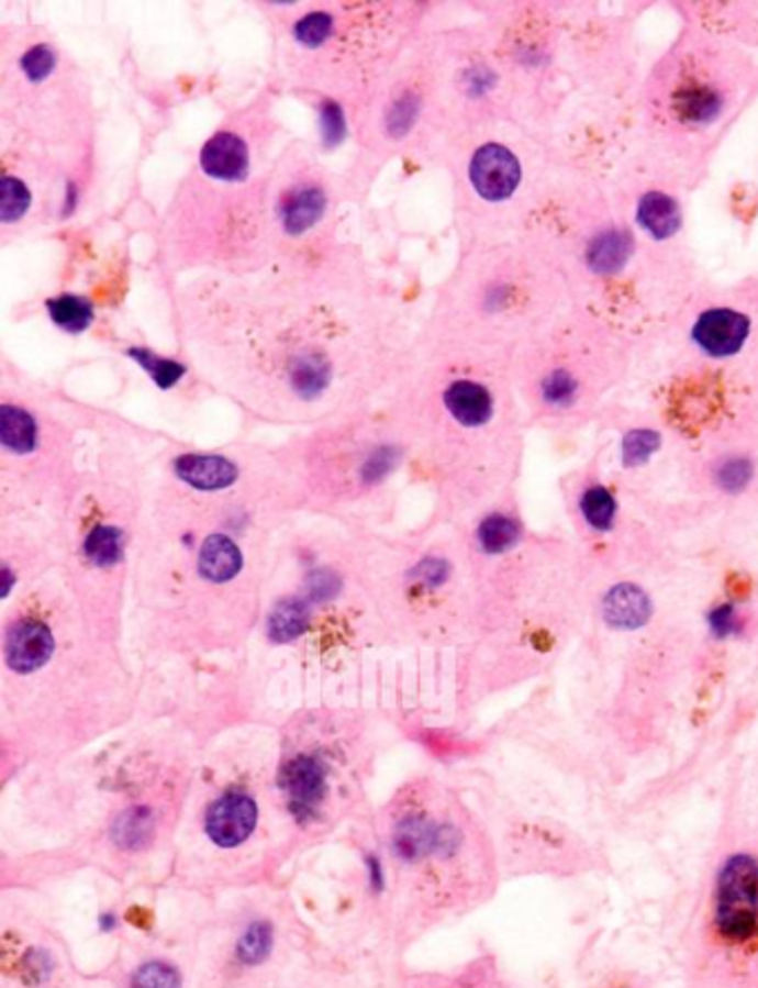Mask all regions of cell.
<instances>
[{
  "instance_id": "6da1fadb",
  "label": "cell",
  "mask_w": 758,
  "mask_h": 988,
  "mask_svg": "<svg viewBox=\"0 0 758 988\" xmlns=\"http://www.w3.org/2000/svg\"><path fill=\"white\" fill-rule=\"evenodd\" d=\"M185 366L245 419L305 430L383 401L416 328L343 227L254 277L203 275L171 303Z\"/></svg>"
},
{
  "instance_id": "7a4b0ae2",
  "label": "cell",
  "mask_w": 758,
  "mask_h": 988,
  "mask_svg": "<svg viewBox=\"0 0 758 988\" xmlns=\"http://www.w3.org/2000/svg\"><path fill=\"white\" fill-rule=\"evenodd\" d=\"M299 517L276 443L158 445L127 610L138 670L245 655L276 542Z\"/></svg>"
},
{
  "instance_id": "3957f363",
  "label": "cell",
  "mask_w": 758,
  "mask_h": 988,
  "mask_svg": "<svg viewBox=\"0 0 758 988\" xmlns=\"http://www.w3.org/2000/svg\"><path fill=\"white\" fill-rule=\"evenodd\" d=\"M143 684L127 646L101 637L54 573L0 610V740L19 766L56 768L130 729Z\"/></svg>"
},
{
  "instance_id": "277c9868",
  "label": "cell",
  "mask_w": 758,
  "mask_h": 988,
  "mask_svg": "<svg viewBox=\"0 0 758 988\" xmlns=\"http://www.w3.org/2000/svg\"><path fill=\"white\" fill-rule=\"evenodd\" d=\"M383 403L410 443L412 486L432 499L427 519L460 523L514 490L527 419L512 354L412 343Z\"/></svg>"
},
{
  "instance_id": "5b68a950",
  "label": "cell",
  "mask_w": 758,
  "mask_h": 988,
  "mask_svg": "<svg viewBox=\"0 0 758 988\" xmlns=\"http://www.w3.org/2000/svg\"><path fill=\"white\" fill-rule=\"evenodd\" d=\"M154 451L143 430L103 412L60 525V577L93 631L123 646Z\"/></svg>"
},
{
  "instance_id": "8992f818",
  "label": "cell",
  "mask_w": 758,
  "mask_h": 988,
  "mask_svg": "<svg viewBox=\"0 0 758 988\" xmlns=\"http://www.w3.org/2000/svg\"><path fill=\"white\" fill-rule=\"evenodd\" d=\"M265 19L280 89L345 114L434 25L425 0H269Z\"/></svg>"
},
{
  "instance_id": "52a82bcc",
  "label": "cell",
  "mask_w": 758,
  "mask_h": 988,
  "mask_svg": "<svg viewBox=\"0 0 758 988\" xmlns=\"http://www.w3.org/2000/svg\"><path fill=\"white\" fill-rule=\"evenodd\" d=\"M519 238L549 263L575 306L616 323L636 345L654 334L660 314L605 174L562 163Z\"/></svg>"
},
{
  "instance_id": "ba28073f",
  "label": "cell",
  "mask_w": 758,
  "mask_h": 988,
  "mask_svg": "<svg viewBox=\"0 0 758 988\" xmlns=\"http://www.w3.org/2000/svg\"><path fill=\"white\" fill-rule=\"evenodd\" d=\"M365 536L308 517L282 530L249 648L305 657L381 651L365 579Z\"/></svg>"
},
{
  "instance_id": "9c48e42d",
  "label": "cell",
  "mask_w": 758,
  "mask_h": 988,
  "mask_svg": "<svg viewBox=\"0 0 758 988\" xmlns=\"http://www.w3.org/2000/svg\"><path fill=\"white\" fill-rule=\"evenodd\" d=\"M276 451L299 514L349 530H390L412 486L410 443L383 401L297 430Z\"/></svg>"
},
{
  "instance_id": "30bf717a",
  "label": "cell",
  "mask_w": 758,
  "mask_h": 988,
  "mask_svg": "<svg viewBox=\"0 0 758 988\" xmlns=\"http://www.w3.org/2000/svg\"><path fill=\"white\" fill-rule=\"evenodd\" d=\"M756 89L758 58L751 49L685 23L643 76L636 138L666 154L696 184Z\"/></svg>"
},
{
  "instance_id": "8fae6325",
  "label": "cell",
  "mask_w": 758,
  "mask_h": 988,
  "mask_svg": "<svg viewBox=\"0 0 758 988\" xmlns=\"http://www.w3.org/2000/svg\"><path fill=\"white\" fill-rule=\"evenodd\" d=\"M365 579L378 640L390 651H458L471 617V564L458 523L425 519L367 532Z\"/></svg>"
},
{
  "instance_id": "7c38bea8",
  "label": "cell",
  "mask_w": 758,
  "mask_h": 988,
  "mask_svg": "<svg viewBox=\"0 0 758 988\" xmlns=\"http://www.w3.org/2000/svg\"><path fill=\"white\" fill-rule=\"evenodd\" d=\"M572 303L560 277L525 241L458 249L416 325V345L512 354Z\"/></svg>"
},
{
  "instance_id": "4fadbf2b",
  "label": "cell",
  "mask_w": 758,
  "mask_h": 988,
  "mask_svg": "<svg viewBox=\"0 0 758 988\" xmlns=\"http://www.w3.org/2000/svg\"><path fill=\"white\" fill-rule=\"evenodd\" d=\"M103 410L27 375L3 358L0 368V521L52 528L80 484Z\"/></svg>"
},
{
  "instance_id": "5bb4252c",
  "label": "cell",
  "mask_w": 758,
  "mask_h": 988,
  "mask_svg": "<svg viewBox=\"0 0 758 988\" xmlns=\"http://www.w3.org/2000/svg\"><path fill=\"white\" fill-rule=\"evenodd\" d=\"M197 866L243 868L297 844L276 790V724L203 748L176 842Z\"/></svg>"
},
{
  "instance_id": "9a60e30c",
  "label": "cell",
  "mask_w": 758,
  "mask_h": 988,
  "mask_svg": "<svg viewBox=\"0 0 758 988\" xmlns=\"http://www.w3.org/2000/svg\"><path fill=\"white\" fill-rule=\"evenodd\" d=\"M381 714L356 703H305L276 722V790L294 842L341 826L365 797L381 748Z\"/></svg>"
},
{
  "instance_id": "2e32d148",
  "label": "cell",
  "mask_w": 758,
  "mask_h": 988,
  "mask_svg": "<svg viewBox=\"0 0 758 988\" xmlns=\"http://www.w3.org/2000/svg\"><path fill=\"white\" fill-rule=\"evenodd\" d=\"M636 341L605 317L570 303L512 352V381L527 423L581 428L632 375Z\"/></svg>"
},
{
  "instance_id": "e0dca14e",
  "label": "cell",
  "mask_w": 758,
  "mask_h": 988,
  "mask_svg": "<svg viewBox=\"0 0 758 988\" xmlns=\"http://www.w3.org/2000/svg\"><path fill=\"white\" fill-rule=\"evenodd\" d=\"M562 163L549 141L519 123L452 141L434 165L449 178L458 249L519 238Z\"/></svg>"
},
{
  "instance_id": "ac0fdd59",
  "label": "cell",
  "mask_w": 758,
  "mask_h": 988,
  "mask_svg": "<svg viewBox=\"0 0 758 988\" xmlns=\"http://www.w3.org/2000/svg\"><path fill=\"white\" fill-rule=\"evenodd\" d=\"M156 263L167 277L260 275L274 263L267 174L225 186L185 171L156 225Z\"/></svg>"
},
{
  "instance_id": "d6986e66",
  "label": "cell",
  "mask_w": 758,
  "mask_h": 988,
  "mask_svg": "<svg viewBox=\"0 0 758 988\" xmlns=\"http://www.w3.org/2000/svg\"><path fill=\"white\" fill-rule=\"evenodd\" d=\"M0 130L60 152L97 149L99 114L82 65L36 23L0 36Z\"/></svg>"
},
{
  "instance_id": "ffe728a7",
  "label": "cell",
  "mask_w": 758,
  "mask_h": 988,
  "mask_svg": "<svg viewBox=\"0 0 758 988\" xmlns=\"http://www.w3.org/2000/svg\"><path fill=\"white\" fill-rule=\"evenodd\" d=\"M605 178L636 236L660 328L703 281L688 230L694 178L638 138Z\"/></svg>"
},
{
  "instance_id": "44dd1931",
  "label": "cell",
  "mask_w": 758,
  "mask_h": 988,
  "mask_svg": "<svg viewBox=\"0 0 758 988\" xmlns=\"http://www.w3.org/2000/svg\"><path fill=\"white\" fill-rule=\"evenodd\" d=\"M347 127L354 158L345 178L354 203L367 197L390 163L403 158L434 163L443 141V119L432 27L347 112Z\"/></svg>"
},
{
  "instance_id": "7402d4cb",
  "label": "cell",
  "mask_w": 758,
  "mask_h": 988,
  "mask_svg": "<svg viewBox=\"0 0 758 988\" xmlns=\"http://www.w3.org/2000/svg\"><path fill=\"white\" fill-rule=\"evenodd\" d=\"M432 45L443 119L438 154L471 132L501 123L521 125L516 82L477 16L467 23H434Z\"/></svg>"
},
{
  "instance_id": "603a6c76",
  "label": "cell",
  "mask_w": 758,
  "mask_h": 988,
  "mask_svg": "<svg viewBox=\"0 0 758 988\" xmlns=\"http://www.w3.org/2000/svg\"><path fill=\"white\" fill-rule=\"evenodd\" d=\"M97 174V149L60 152L0 130V241L5 245L69 221Z\"/></svg>"
},
{
  "instance_id": "cb8c5ba5",
  "label": "cell",
  "mask_w": 758,
  "mask_h": 988,
  "mask_svg": "<svg viewBox=\"0 0 758 988\" xmlns=\"http://www.w3.org/2000/svg\"><path fill=\"white\" fill-rule=\"evenodd\" d=\"M347 203L354 199L345 171L338 174L312 141L290 138L267 169L274 260L341 230Z\"/></svg>"
},
{
  "instance_id": "d4e9b609",
  "label": "cell",
  "mask_w": 758,
  "mask_h": 988,
  "mask_svg": "<svg viewBox=\"0 0 758 988\" xmlns=\"http://www.w3.org/2000/svg\"><path fill=\"white\" fill-rule=\"evenodd\" d=\"M282 89L269 80L258 92L230 110L203 141L194 167L225 186H247L267 174L282 134L278 97Z\"/></svg>"
},
{
  "instance_id": "484cf974",
  "label": "cell",
  "mask_w": 758,
  "mask_h": 988,
  "mask_svg": "<svg viewBox=\"0 0 758 988\" xmlns=\"http://www.w3.org/2000/svg\"><path fill=\"white\" fill-rule=\"evenodd\" d=\"M60 570V534L52 528L0 521V601Z\"/></svg>"
},
{
  "instance_id": "4316f807",
  "label": "cell",
  "mask_w": 758,
  "mask_h": 988,
  "mask_svg": "<svg viewBox=\"0 0 758 988\" xmlns=\"http://www.w3.org/2000/svg\"><path fill=\"white\" fill-rule=\"evenodd\" d=\"M714 931L725 944H747L758 935V862L751 855H732L718 870Z\"/></svg>"
},
{
  "instance_id": "83f0119b",
  "label": "cell",
  "mask_w": 758,
  "mask_h": 988,
  "mask_svg": "<svg viewBox=\"0 0 758 988\" xmlns=\"http://www.w3.org/2000/svg\"><path fill=\"white\" fill-rule=\"evenodd\" d=\"M575 510L590 532L607 534L618 519V499L599 473H586L575 486Z\"/></svg>"
},
{
  "instance_id": "f1b7e54d",
  "label": "cell",
  "mask_w": 758,
  "mask_h": 988,
  "mask_svg": "<svg viewBox=\"0 0 758 988\" xmlns=\"http://www.w3.org/2000/svg\"><path fill=\"white\" fill-rule=\"evenodd\" d=\"M666 432H662L656 423L645 421H632L621 432L618 443V459L625 470H640L649 466L662 451H666Z\"/></svg>"
},
{
  "instance_id": "f546056e",
  "label": "cell",
  "mask_w": 758,
  "mask_h": 988,
  "mask_svg": "<svg viewBox=\"0 0 758 988\" xmlns=\"http://www.w3.org/2000/svg\"><path fill=\"white\" fill-rule=\"evenodd\" d=\"M603 610L612 625L636 628L643 625L649 617V599L638 588L618 586L607 595Z\"/></svg>"
},
{
  "instance_id": "4dcf8cb0",
  "label": "cell",
  "mask_w": 758,
  "mask_h": 988,
  "mask_svg": "<svg viewBox=\"0 0 758 988\" xmlns=\"http://www.w3.org/2000/svg\"><path fill=\"white\" fill-rule=\"evenodd\" d=\"M52 321L65 332H82L91 323V306L74 295H63L47 301Z\"/></svg>"
},
{
  "instance_id": "1f68e13d",
  "label": "cell",
  "mask_w": 758,
  "mask_h": 988,
  "mask_svg": "<svg viewBox=\"0 0 758 988\" xmlns=\"http://www.w3.org/2000/svg\"><path fill=\"white\" fill-rule=\"evenodd\" d=\"M710 628L716 637L725 640V637L738 635V631L743 628V617L736 610V606L723 603L710 612Z\"/></svg>"
},
{
  "instance_id": "d6a6232c",
  "label": "cell",
  "mask_w": 758,
  "mask_h": 988,
  "mask_svg": "<svg viewBox=\"0 0 758 988\" xmlns=\"http://www.w3.org/2000/svg\"><path fill=\"white\" fill-rule=\"evenodd\" d=\"M134 986L136 988H178V977L169 966L152 962L138 970Z\"/></svg>"
}]
</instances>
